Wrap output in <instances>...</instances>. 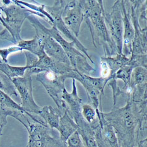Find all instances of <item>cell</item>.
I'll return each mask as SVG.
<instances>
[{
  "label": "cell",
  "mask_w": 147,
  "mask_h": 147,
  "mask_svg": "<svg viewBox=\"0 0 147 147\" xmlns=\"http://www.w3.org/2000/svg\"><path fill=\"white\" fill-rule=\"evenodd\" d=\"M86 1H87V2H89V1H94V0H86ZM97 1H98V0H97Z\"/></svg>",
  "instance_id": "35"
},
{
  "label": "cell",
  "mask_w": 147,
  "mask_h": 147,
  "mask_svg": "<svg viewBox=\"0 0 147 147\" xmlns=\"http://www.w3.org/2000/svg\"><path fill=\"white\" fill-rule=\"evenodd\" d=\"M105 23L109 26V33L118 53H122L123 41V15L121 0H116L111 12L104 13Z\"/></svg>",
  "instance_id": "6"
},
{
  "label": "cell",
  "mask_w": 147,
  "mask_h": 147,
  "mask_svg": "<svg viewBox=\"0 0 147 147\" xmlns=\"http://www.w3.org/2000/svg\"><path fill=\"white\" fill-rule=\"evenodd\" d=\"M125 7L129 13H135L138 17L140 11L146 4V0H122Z\"/></svg>",
  "instance_id": "25"
},
{
  "label": "cell",
  "mask_w": 147,
  "mask_h": 147,
  "mask_svg": "<svg viewBox=\"0 0 147 147\" xmlns=\"http://www.w3.org/2000/svg\"><path fill=\"white\" fill-rule=\"evenodd\" d=\"M17 45L20 47L23 51H28L32 53L36 56H37L39 53H41L44 50L41 43V40L37 36H35V37L32 40H22L17 43Z\"/></svg>",
  "instance_id": "20"
},
{
  "label": "cell",
  "mask_w": 147,
  "mask_h": 147,
  "mask_svg": "<svg viewBox=\"0 0 147 147\" xmlns=\"http://www.w3.org/2000/svg\"><path fill=\"white\" fill-rule=\"evenodd\" d=\"M123 15V41L122 53L130 57L132 51V43L135 36V29L131 21L130 13L127 11L124 3L121 0Z\"/></svg>",
  "instance_id": "15"
},
{
  "label": "cell",
  "mask_w": 147,
  "mask_h": 147,
  "mask_svg": "<svg viewBox=\"0 0 147 147\" xmlns=\"http://www.w3.org/2000/svg\"><path fill=\"white\" fill-rule=\"evenodd\" d=\"M13 111H10L0 106V129H3L7 124V117L10 116Z\"/></svg>",
  "instance_id": "29"
},
{
  "label": "cell",
  "mask_w": 147,
  "mask_h": 147,
  "mask_svg": "<svg viewBox=\"0 0 147 147\" xmlns=\"http://www.w3.org/2000/svg\"><path fill=\"white\" fill-rule=\"evenodd\" d=\"M66 145L67 147H85L77 131L69 136L66 141Z\"/></svg>",
  "instance_id": "27"
},
{
  "label": "cell",
  "mask_w": 147,
  "mask_h": 147,
  "mask_svg": "<svg viewBox=\"0 0 147 147\" xmlns=\"http://www.w3.org/2000/svg\"><path fill=\"white\" fill-rule=\"evenodd\" d=\"M114 130L119 147H134L146 138L147 99L141 101L126 99L124 107L113 106L111 111L102 112Z\"/></svg>",
  "instance_id": "1"
},
{
  "label": "cell",
  "mask_w": 147,
  "mask_h": 147,
  "mask_svg": "<svg viewBox=\"0 0 147 147\" xmlns=\"http://www.w3.org/2000/svg\"><path fill=\"white\" fill-rule=\"evenodd\" d=\"M85 147H98L93 127L86 121L78 125L77 130Z\"/></svg>",
  "instance_id": "19"
},
{
  "label": "cell",
  "mask_w": 147,
  "mask_h": 147,
  "mask_svg": "<svg viewBox=\"0 0 147 147\" xmlns=\"http://www.w3.org/2000/svg\"><path fill=\"white\" fill-rule=\"evenodd\" d=\"M1 11L5 14V17L2 16L3 21L5 23V28L11 33L16 44L22 40L20 36L21 28L23 22L31 15H35L45 19L44 16L31 9H29L24 6L12 3L8 6H0Z\"/></svg>",
  "instance_id": "4"
},
{
  "label": "cell",
  "mask_w": 147,
  "mask_h": 147,
  "mask_svg": "<svg viewBox=\"0 0 147 147\" xmlns=\"http://www.w3.org/2000/svg\"><path fill=\"white\" fill-rule=\"evenodd\" d=\"M130 16L135 29L131 55H147V28H142L140 26L138 17L135 13H130Z\"/></svg>",
  "instance_id": "14"
},
{
  "label": "cell",
  "mask_w": 147,
  "mask_h": 147,
  "mask_svg": "<svg viewBox=\"0 0 147 147\" xmlns=\"http://www.w3.org/2000/svg\"><path fill=\"white\" fill-rule=\"evenodd\" d=\"M87 4L86 0L73 1L63 11V21L76 37L79 35L82 23L84 20V9Z\"/></svg>",
  "instance_id": "8"
},
{
  "label": "cell",
  "mask_w": 147,
  "mask_h": 147,
  "mask_svg": "<svg viewBox=\"0 0 147 147\" xmlns=\"http://www.w3.org/2000/svg\"><path fill=\"white\" fill-rule=\"evenodd\" d=\"M78 128V125L66 111L60 117L58 131L62 142L66 143L69 136L77 131Z\"/></svg>",
  "instance_id": "17"
},
{
  "label": "cell",
  "mask_w": 147,
  "mask_h": 147,
  "mask_svg": "<svg viewBox=\"0 0 147 147\" xmlns=\"http://www.w3.org/2000/svg\"><path fill=\"white\" fill-rule=\"evenodd\" d=\"M0 106H1L3 108L10 111H23L26 113L29 116H32L31 114L26 112L20 105L18 104L14 100H13L10 96H9L1 89H0Z\"/></svg>",
  "instance_id": "21"
},
{
  "label": "cell",
  "mask_w": 147,
  "mask_h": 147,
  "mask_svg": "<svg viewBox=\"0 0 147 147\" xmlns=\"http://www.w3.org/2000/svg\"><path fill=\"white\" fill-rule=\"evenodd\" d=\"M129 57L122 53H117L113 56H103L101 57V77L109 80L114 78L116 72L129 62Z\"/></svg>",
  "instance_id": "13"
},
{
  "label": "cell",
  "mask_w": 147,
  "mask_h": 147,
  "mask_svg": "<svg viewBox=\"0 0 147 147\" xmlns=\"http://www.w3.org/2000/svg\"><path fill=\"white\" fill-rule=\"evenodd\" d=\"M10 67V65H9L7 62H5L0 57V71L5 73L8 78L11 79Z\"/></svg>",
  "instance_id": "30"
},
{
  "label": "cell",
  "mask_w": 147,
  "mask_h": 147,
  "mask_svg": "<svg viewBox=\"0 0 147 147\" xmlns=\"http://www.w3.org/2000/svg\"><path fill=\"white\" fill-rule=\"evenodd\" d=\"M0 89L6 92L9 96H18L17 91L13 84L12 79L6 76L5 73L0 71Z\"/></svg>",
  "instance_id": "24"
},
{
  "label": "cell",
  "mask_w": 147,
  "mask_h": 147,
  "mask_svg": "<svg viewBox=\"0 0 147 147\" xmlns=\"http://www.w3.org/2000/svg\"><path fill=\"white\" fill-rule=\"evenodd\" d=\"M12 1H13V0H12Z\"/></svg>",
  "instance_id": "37"
},
{
  "label": "cell",
  "mask_w": 147,
  "mask_h": 147,
  "mask_svg": "<svg viewBox=\"0 0 147 147\" xmlns=\"http://www.w3.org/2000/svg\"><path fill=\"white\" fill-rule=\"evenodd\" d=\"M129 63L132 65L134 68L136 67H147V55H131L129 57Z\"/></svg>",
  "instance_id": "26"
},
{
  "label": "cell",
  "mask_w": 147,
  "mask_h": 147,
  "mask_svg": "<svg viewBox=\"0 0 147 147\" xmlns=\"http://www.w3.org/2000/svg\"><path fill=\"white\" fill-rule=\"evenodd\" d=\"M44 30L62 47L73 69L83 74L88 76L92 72L95 71V69L88 63L87 57L76 47L74 43L66 41L54 25H52L51 28H48L45 26Z\"/></svg>",
  "instance_id": "3"
},
{
  "label": "cell",
  "mask_w": 147,
  "mask_h": 147,
  "mask_svg": "<svg viewBox=\"0 0 147 147\" xmlns=\"http://www.w3.org/2000/svg\"><path fill=\"white\" fill-rule=\"evenodd\" d=\"M76 1V0H73V1Z\"/></svg>",
  "instance_id": "36"
},
{
  "label": "cell",
  "mask_w": 147,
  "mask_h": 147,
  "mask_svg": "<svg viewBox=\"0 0 147 147\" xmlns=\"http://www.w3.org/2000/svg\"><path fill=\"white\" fill-rule=\"evenodd\" d=\"M32 75L26 72L23 77L14 78L12 81L16 91L20 95L21 106L26 112L34 115H39L41 107L37 105L33 96Z\"/></svg>",
  "instance_id": "7"
},
{
  "label": "cell",
  "mask_w": 147,
  "mask_h": 147,
  "mask_svg": "<svg viewBox=\"0 0 147 147\" xmlns=\"http://www.w3.org/2000/svg\"><path fill=\"white\" fill-rule=\"evenodd\" d=\"M88 75L83 74L80 73L78 71L73 69L69 74V78L76 80L79 81L83 86L85 91L87 94L89 102L91 103L92 106L95 109H99V103L101 105V99L102 95L97 89L94 86L92 85L91 81H89Z\"/></svg>",
  "instance_id": "16"
},
{
  "label": "cell",
  "mask_w": 147,
  "mask_h": 147,
  "mask_svg": "<svg viewBox=\"0 0 147 147\" xmlns=\"http://www.w3.org/2000/svg\"><path fill=\"white\" fill-rule=\"evenodd\" d=\"M102 111L96 109L99 123L93 129L98 147H119L118 138L112 126L103 118Z\"/></svg>",
  "instance_id": "10"
},
{
  "label": "cell",
  "mask_w": 147,
  "mask_h": 147,
  "mask_svg": "<svg viewBox=\"0 0 147 147\" xmlns=\"http://www.w3.org/2000/svg\"><path fill=\"white\" fill-rule=\"evenodd\" d=\"M87 3L84 9V20L91 33L93 45L95 47L97 45H102L104 51V56L116 55L118 53L110 37L105 22L104 9L101 7L97 0Z\"/></svg>",
  "instance_id": "2"
},
{
  "label": "cell",
  "mask_w": 147,
  "mask_h": 147,
  "mask_svg": "<svg viewBox=\"0 0 147 147\" xmlns=\"http://www.w3.org/2000/svg\"><path fill=\"white\" fill-rule=\"evenodd\" d=\"M25 147H27V146H25Z\"/></svg>",
  "instance_id": "38"
},
{
  "label": "cell",
  "mask_w": 147,
  "mask_h": 147,
  "mask_svg": "<svg viewBox=\"0 0 147 147\" xmlns=\"http://www.w3.org/2000/svg\"><path fill=\"white\" fill-rule=\"evenodd\" d=\"M134 69V67L128 62L127 64L121 67L116 72L113 79H114L116 80H121V81L124 82V86H128L130 84L132 71Z\"/></svg>",
  "instance_id": "23"
},
{
  "label": "cell",
  "mask_w": 147,
  "mask_h": 147,
  "mask_svg": "<svg viewBox=\"0 0 147 147\" xmlns=\"http://www.w3.org/2000/svg\"><path fill=\"white\" fill-rule=\"evenodd\" d=\"M98 1H99V3L100 6H101V7L103 9H104V8H103V0H98Z\"/></svg>",
  "instance_id": "33"
},
{
  "label": "cell",
  "mask_w": 147,
  "mask_h": 147,
  "mask_svg": "<svg viewBox=\"0 0 147 147\" xmlns=\"http://www.w3.org/2000/svg\"><path fill=\"white\" fill-rule=\"evenodd\" d=\"M0 39L6 40H8L10 42L13 43L14 44H16L15 40L13 39L11 33H10L6 28L1 32H0Z\"/></svg>",
  "instance_id": "31"
},
{
  "label": "cell",
  "mask_w": 147,
  "mask_h": 147,
  "mask_svg": "<svg viewBox=\"0 0 147 147\" xmlns=\"http://www.w3.org/2000/svg\"><path fill=\"white\" fill-rule=\"evenodd\" d=\"M2 131H3V129H0V137H1V136L2 135Z\"/></svg>",
  "instance_id": "34"
},
{
  "label": "cell",
  "mask_w": 147,
  "mask_h": 147,
  "mask_svg": "<svg viewBox=\"0 0 147 147\" xmlns=\"http://www.w3.org/2000/svg\"><path fill=\"white\" fill-rule=\"evenodd\" d=\"M62 114L58 108L51 106H45L41 108L39 116L44 120L50 128L58 130L59 118Z\"/></svg>",
  "instance_id": "18"
},
{
  "label": "cell",
  "mask_w": 147,
  "mask_h": 147,
  "mask_svg": "<svg viewBox=\"0 0 147 147\" xmlns=\"http://www.w3.org/2000/svg\"><path fill=\"white\" fill-rule=\"evenodd\" d=\"M138 147H147V138L140 140L137 143Z\"/></svg>",
  "instance_id": "32"
},
{
  "label": "cell",
  "mask_w": 147,
  "mask_h": 147,
  "mask_svg": "<svg viewBox=\"0 0 147 147\" xmlns=\"http://www.w3.org/2000/svg\"><path fill=\"white\" fill-rule=\"evenodd\" d=\"M82 114L85 121L93 128L98 125L99 119L97 115L96 109L92 105L83 103L82 106Z\"/></svg>",
  "instance_id": "22"
},
{
  "label": "cell",
  "mask_w": 147,
  "mask_h": 147,
  "mask_svg": "<svg viewBox=\"0 0 147 147\" xmlns=\"http://www.w3.org/2000/svg\"><path fill=\"white\" fill-rule=\"evenodd\" d=\"M129 88L131 95L126 99L141 101L147 99V70L143 67H136L133 70Z\"/></svg>",
  "instance_id": "11"
},
{
  "label": "cell",
  "mask_w": 147,
  "mask_h": 147,
  "mask_svg": "<svg viewBox=\"0 0 147 147\" xmlns=\"http://www.w3.org/2000/svg\"><path fill=\"white\" fill-rule=\"evenodd\" d=\"M67 78L52 71H44L36 74V79L41 82L49 96L52 99L61 113L66 111V105L62 99L65 88V82Z\"/></svg>",
  "instance_id": "5"
},
{
  "label": "cell",
  "mask_w": 147,
  "mask_h": 147,
  "mask_svg": "<svg viewBox=\"0 0 147 147\" xmlns=\"http://www.w3.org/2000/svg\"><path fill=\"white\" fill-rule=\"evenodd\" d=\"M20 51H23V50L17 45L6 49H0V57L5 62L8 63V57L10 54Z\"/></svg>",
  "instance_id": "28"
},
{
  "label": "cell",
  "mask_w": 147,
  "mask_h": 147,
  "mask_svg": "<svg viewBox=\"0 0 147 147\" xmlns=\"http://www.w3.org/2000/svg\"><path fill=\"white\" fill-rule=\"evenodd\" d=\"M45 10L52 18L53 21H54V23H53L52 25H54L56 26V28L59 31V32L61 34L64 35L65 37L70 40V41L74 43L76 47L82 53H83L87 57L90 61L93 63V64H95L94 61H93L91 57L88 54V49L78 40V38L76 37L74 34L66 26L65 23L63 22L62 19V13L63 11V9L61 8L58 7V6H48L45 5Z\"/></svg>",
  "instance_id": "9"
},
{
  "label": "cell",
  "mask_w": 147,
  "mask_h": 147,
  "mask_svg": "<svg viewBox=\"0 0 147 147\" xmlns=\"http://www.w3.org/2000/svg\"><path fill=\"white\" fill-rule=\"evenodd\" d=\"M73 89L71 92H68L65 89L63 92L62 99L66 105V112L71 117L78 125L85 121L82 114V99L78 95L76 86V80L73 79Z\"/></svg>",
  "instance_id": "12"
},
{
  "label": "cell",
  "mask_w": 147,
  "mask_h": 147,
  "mask_svg": "<svg viewBox=\"0 0 147 147\" xmlns=\"http://www.w3.org/2000/svg\"><path fill=\"white\" fill-rule=\"evenodd\" d=\"M0 24H1V22H0Z\"/></svg>",
  "instance_id": "39"
}]
</instances>
